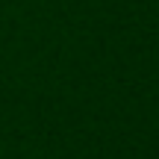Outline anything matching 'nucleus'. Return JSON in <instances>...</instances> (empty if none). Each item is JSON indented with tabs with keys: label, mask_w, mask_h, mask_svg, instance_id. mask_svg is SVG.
I'll use <instances>...</instances> for the list:
<instances>
[]
</instances>
